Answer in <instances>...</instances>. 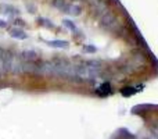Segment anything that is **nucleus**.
<instances>
[{
  "label": "nucleus",
  "mask_w": 158,
  "mask_h": 139,
  "mask_svg": "<svg viewBox=\"0 0 158 139\" xmlns=\"http://www.w3.org/2000/svg\"><path fill=\"white\" fill-rule=\"evenodd\" d=\"M100 25L104 28L106 31H115V29H118V20L115 18V15L114 14H111V13H104L103 15L100 17Z\"/></svg>",
  "instance_id": "obj_1"
},
{
  "label": "nucleus",
  "mask_w": 158,
  "mask_h": 139,
  "mask_svg": "<svg viewBox=\"0 0 158 139\" xmlns=\"http://www.w3.org/2000/svg\"><path fill=\"white\" fill-rule=\"evenodd\" d=\"M111 93H112V89H111V84H110V82H104V84H101L100 86L97 88V95L98 96L106 98V96L111 95Z\"/></svg>",
  "instance_id": "obj_2"
},
{
  "label": "nucleus",
  "mask_w": 158,
  "mask_h": 139,
  "mask_svg": "<svg viewBox=\"0 0 158 139\" xmlns=\"http://www.w3.org/2000/svg\"><path fill=\"white\" fill-rule=\"evenodd\" d=\"M21 59L25 60L27 63H35V61L38 60V53H35L33 50H27V52L22 53Z\"/></svg>",
  "instance_id": "obj_3"
},
{
  "label": "nucleus",
  "mask_w": 158,
  "mask_h": 139,
  "mask_svg": "<svg viewBox=\"0 0 158 139\" xmlns=\"http://www.w3.org/2000/svg\"><path fill=\"white\" fill-rule=\"evenodd\" d=\"M53 6H54L56 8H58V10L67 13V10H68V7H69V3H67L65 0H54V2H53Z\"/></svg>",
  "instance_id": "obj_4"
},
{
  "label": "nucleus",
  "mask_w": 158,
  "mask_h": 139,
  "mask_svg": "<svg viewBox=\"0 0 158 139\" xmlns=\"http://www.w3.org/2000/svg\"><path fill=\"white\" fill-rule=\"evenodd\" d=\"M81 11H82L81 6H78V4H69L68 10H67V14H69V15H72V17H78L79 14H81Z\"/></svg>",
  "instance_id": "obj_5"
},
{
  "label": "nucleus",
  "mask_w": 158,
  "mask_h": 139,
  "mask_svg": "<svg viewBox=\"0 0 158 139\" xmlns=\"http://www.w3.org/2000/svg\"><path fill=\"white\" fill-rule=\"evenodd\" d=\"M117 137H118V139H135V135L131 134L126 128H121L119 131H118Z\"/></svg>",
  "instance_id": "obj_6"
},
{
  "label": "nucleus",
  "mask_w": 158,
  "mask_h": 139,
  "mask_svg": "<svg viewBox=\"0 0 158 139\" xmlns=\"http://www.w3.org/2000/svg\"><path fill=\"white\" fill-rule=\"evenodd\" d=\"M47 43L52 47H58V49H67L68 47V42L67 41H49Z\"/></svg>",
  "instance_id": "obj_7"
},
{
  "label": "nucleus",
  "mask_w": 158,
  "mask_h": 139,
  "mask_svg": "<svg viewBox=\"0 0 158 139\" xmlns=\"http://www.w3.org/2000/svg\"><path fill=\"white\" fill-rule=\"evenodd\" d=\"M140 88H142V89H143V85H142V86H139V88H137V89H136V88L126 86V88H123V89L121 90V93H122L123 96H126V98H128V96H132V95H133V93L139 92V90H140Z\"/></svg>",
  "instance_id": "obj_8"
},
{
  "label": "nucleus",
  "mask_w": 158,
  "mask_h": 139,
  "mask_svg": "<svg viewBox=\"0 0 158 139\" xmlns=\"http://www.w3.org/2000/svg\"><path fill=\"white\" fill-rule=\"evenodd\" d=\"M10 35L13 36V38H17V39H25V38H27V33H25L22 29H18V28L11 29L10 31Z\"/></svg>",
  "instance_id": "obj_9"
},
{
  "label": "nucleus",
  "mask_w": 158,
  "mask_h": 139,
  "mask_svg": "<svg viewBox=\"0 0 158 139\" xmlns=\"http://www.w3.org/2000/svg\"><path fill=\"white\" fill-rule=\"evenodd\" d=\"M63 24H64V27H67V28H68V29H71L72 32H78V28H77V25H75L72 21H69V20H64V21H63Z\"/></svg>",
  "instance_id": "obj_10"
},
{
  "label": "nucleus",
  "mask_w": 158,
  "mask_h": 139,
  "mask_svg": "<svg viewBox=\"0 0 158 139\" xmlns=\"http://www.w3.org/2000/svg\"><path fill=\"white\" fill-rule=\"evenodd\" d=\"M39 21H43V22H40V24H43L44 27H49V28H54V25L52 24L50 21H47V20H44V18H40Z\"/></svg>",
  "instance_id": "obj_11"
},
{
  "label": "nucleus",
  "mask_w": 158,
  "mask_h": 139,
  "mask_svg": "<svg viewBox=\"0 0 158 139\" xmlns=\"http://www.w3.org/2000/svg\"><path fill=\"white\" fill-rule=\"evenodd\" d=\"M151 132H153L154 138L158 139V125H156V127H154V128H151Z\"/></svg>",
  "instance_id": "obj_12"
},
{
  "label": "nucleus",
  "mask_w": 158,
  "mask_h": 139,
  "mask_svg": "<svg viewBox=\"0 0 158 139\" xmlns=\"http://www.w3.org/2000/svg\"><path fill=\"white\" fill-rule=\"evenodd\" d=\"M85 52L93 53V52H96V47H93V46H85Z\"/></svg>",
  "instance_id": "obj_13"
},
{
  "label": "nucleus",
  "mask_w": 158,
  "mask_h": 139,
  "mask_svg": "<svg viewBox=\"0 0 158 139\" xmlns=\"http://www.w3.org/2000/svg\"><path fill=\"white\" fill-rule=\"evenodd\" d=\"M3 56H4V50L0 49V67H2V70H3Z\"/></svg>",
  "instance_id": "obj_14"
}]
</instances>
